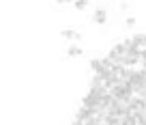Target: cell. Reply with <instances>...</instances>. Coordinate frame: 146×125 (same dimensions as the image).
I'll use <instances>...</instances> for the list:
<instances>
[{
	"label": "cell",
	"instance_id": "obj_7",
	"mask_svg": "<svg viewBox=\"0 0 146 125\" xmlns=\"http://www.w3.org/2000/svg\"><path fill=\"white\" fill-rule=\"evenodd\" d=\"M118 9H120V11H127V9H129V2H120Z\"/></svg>",
	"mask_w": 146,
	"mask_h": 125
},
{
	"label": "cell",
	"instance_id": "obj_1",
	"mask_svg": "<svg viewBox=\"0 0 146 125\" xmlns=\"http://www.w3.org/2000/svg\"><path fill=\"white\" fill-rule=\"evenodd\" d=\"M131 43H133V50H135L137 56H146V35H133Z\"/></svg>",
	"mask_w": 146,
	"mask_h": 125
},
{
	"label": "cell",
	"instance_id": "obj_2",
	"mask_svg": "<svg viewBox=\"0 0 146 125\" xmlns=\"http://www.w3.org/2000/svg\"><path fill=\"white\" fill-rule=\"evenodd\" d=\"M62 39L64 41H80V39H82V33H78V30H73V28H64L62 33Z\"/></svg>",
	"mask_w": 146,
	"mask_h": 125
},
{
	"label": "cell",
	"instance_id": "obj_3",
	"mask_svg": "<svg viewBox=\"0 0 146 125\" xmlns=\"http://www.w3.org/2000/svg\"><path fill=\"white\" fill-rule=\"evenodd\" d=\"M92 22L99 24V26H103V24L108 22V11L105 9H97L95 13H92Z\"/></svg>",
	"mask_w": 146,
	"mask_h": 125
},
{
	"label": "cell",
	"instance_id": "obj_6",
	"mask_svg": "<svg viewBox=\"0 0 146 125\" xmlns=\"http://www.w3.org/2000/svg\"><path fill=\"white\" fill-rule=\"evenodd\" d=\"M88 7V0H80V2H73V9H78V11H84Z\"/></svg>",
	"mask_w": 146,
	"mask_h": 125
},
{
	"label": "cell",
	"instance_id": "obj_4",
	"mask_svg": "<svg viewBox=\"0 0 146 125\" xmlns=\"http://www.w3.org/2000/svg\"><path fill=\"white\" fill-rule=\"evenodd\" d=\"M82 54H84V50L80 45H75V43H71L67 47V56H82Z\"/></svg>",
	"mask_w": 146,
	"mask_h": 125
},
{
	"label": "cell",
	"instance_id": "obj_5",
	"mask_svg": "<svg viewBox=\"0 0 146 125\" xmlns=\"http://www.w3.org/2000/svg\"><path fill=\"white\" fill-rule=\"evenodd\" d=\"M135 24H137V17H135V15H129V17L125 19V26H127L129 30H131V28H135Z\"/></svg>",
	"mask_w": 146,
	"mask_h": 125
}]
</instances>
